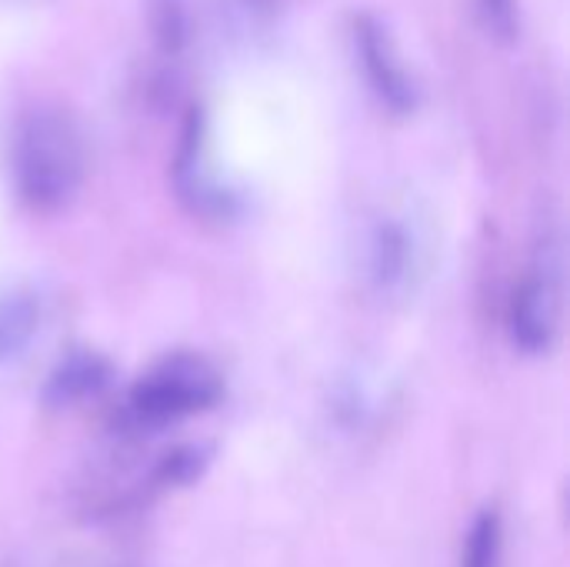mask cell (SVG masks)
I'll return each mask as SVG.
<instances>
[{
    "label": "cell",
    "mask_w": 570,
    "mask_h": 567,
    "mask_svg": "<svg viewBox=\"0 0 570 567\" xmlns=\"http://www.w3.org/2000/svg\"><path fill=\"white\" fill-rule=\"evenodd\" d=\"M424 267V247L414 227L401 217H381L367 241V277L381 297H404L414 291Z\"/></svg>",
    "instance_id": "4"
},
{
    "label": "cell",
    "mask_w": 570,
    "mask_h": 567,
    "mask_svg": "<svg viewBox=\"0 0 570 567\" xmlns=\"http://www.w3.org/2000/svg\"><path fill=\"white\" fill-rule=\"evenodd\" d=\"M177 184H180V194L190 201L194 211H200V214H224L227 211V190L214 180V174L204 160L200 120L187 124L180 157H177Z\"/></svg>",
    "instance_id": "6"
},
{
    "label": "cell",
    "mask_w": 570,
    "mask_h": 567,
    "mask_svg": "<svg viewBox=\"0 0 570 567\" xmlns=\"http://www.w3.org/2000/svg\"><path fill=\"white\" fill-rule=\"evenodd\" d=\"M564 321V251L558 237H544L514 287L508 307L511 341L528 354H544L558 344Z\"/></svg>",
    "instance_id": "3"
},
{
    "label": "cell",
    "mask_w": 570,
    "mask_h": 567,
    "mask_svg": "<svg viewBox=\"0 0 570 567\" xmlns=\"http://www.w3.org/2000/svg\"><path fill=\"white\" fill-rule=\"evenodd\" d=\"M481 7H484V13H488V20L501 30V33H511V27H514V13H518V3L514 0H481Z\"/></svg>",
    "instance_id": "10"
},
{
    "label": "cell",
    "mask_w": 570,
    "mask_h": 567,
    "mask_svg": "<svg viewBox=\"0 0 570 567\" xmlns=\"http://www.w3.org/2000/svg\"><path fill=\"white\" fill-rule=\"evenodd\" d=\"M110 371L97 354H70L67 361H60L47 381V401L63 408V404H77L87 394H97L107 384Z\"/></svg>",
    "instance_id": "8"
},
{
    "label": "cell",
    "mask_w": 570,
    "mask_h": 567,
    "mask_svg": "<svg viewBox=\"0 0 570 567\" xmlns=\"http://www.w3.org/2000/svg\"><path fill=\"white\" fill-rule=\"evenodd\" d=\"M87 137L63 104H37L20 114L10 137V177L33 214L63 211L87 180Z\"/></svg>",
    "instance_id": "1"
},
{
    "label": "cell",
    "mask_w": 570,
    "mask_h": 567,
    "mask_svg": "<svg viewBox=\"0 0 570 567\" xmlns=\"http://www.w3.org/2000/svg\"><path fill=\"white\" fill-rule=\"evenodd\" d=\"M220 374L197 354H174L154 364L127 394V418L137 428H167L214 408Z\"/></svg>",
    "instance_id": "2"
},
{
    "label": "cell",
    "mask_w": 570,
    "mask_h": 567,
    "mask_svg": "<svg viewBox=\"0 0 570 567\" xmlns=\"http://www.w3.org/2000/svg\"><path fill=\"white\" fill-rule=\"evenodd\" d=\"M354 40H357L364 70H367L371 84L377 87L381 100H387L397 110L411 107L414 104V84H411V74L404 70V63L397 60L384 27L371 17H361V20H354Z\"/></svg>",
    "instance_id": "5"
},
{
    "label": "cell",
    "mask_w": 570,
    "mask_h": 567,
    "mask_svg": "<svg viewBox=\"0 0 570 567\" xmlns=\"http://www.w3.org/2000/svg\"><path fill=\"white\" fill-rule=\"evenodd\" d=\"M43 321L40 294L30 287H10L0 294V368L17 361L37 338Z\"/></svg>",
    "instance_id": "7"
},
{
    "label": "cell",
    "mask_w": 570,
    "mask_h": 567,
    "mask_svg": "<svg viewBox=\"0 0 570 567\" xmlns=\"http://www.w3.org/2000/svg\"><path fill=\"white\" fill-rule=\"evenodd\" d=\"M501 548H504L501 515L494 508H488L474 518V525L464 538L461 567H501Z\"/></svg>",
    "instance_id": "9"
}]
</instances>
